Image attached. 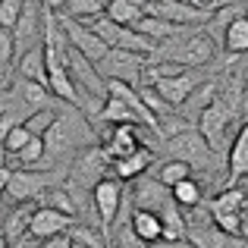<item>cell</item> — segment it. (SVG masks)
<instances>
[{
    "mask_svg": "<svg viewBox=\"0 0 248 248\" xmlns=\"http://www.w3.org/2000/svg\"><path fill=\"white\" fill-rule=\"evenodd\" d=\"M104 82H126L139 88L148 69V57L132 54V50H110L101 63H94Z\"/></svg>",
    "mask_w": 248,
    "mask_h": 248,
    "instance_id": "7",
    "label": "cell"
},
{
    "mask_svg": "<svg viewBox=\"0 0 248 248\" xmlns=\"http://www.w3.org/2000/svg\"><path fill=\"white\" fill-rule=\"evenodd\" d=\"M60 110H63V107H44V110H38V113H31L29 123H25V126H29V132L35 135V139H44V135H47V129L57 123Z\"/></svg>",
    "mask_w": 248,
    "mask_h": 248,
    "instance_id": "27",
    "label": "cell"
},
{
    "mask_svg": "<svg viewBox=\"0 0 248 248\" xmlns=\"http://www.w3.org/2000/svg\"><path fill=\"white\" fill-rule=\"evenodd\" d=\"M73 248H88V245H79V242H73Z\"/></svg>",
    "mask_w": 248,
    "mask_h": 248,
    "instance_id": "41",
    "label": "cell"
},
{
    "mask_svg": "<svg viewBox=\"0 0 248 248\" xmlns=\"http://www.w3.org/2000/svg\"><path fill=\"white\" fill-rule=\"evenodd\" d=\"M132 198H135V207H139V211L160 214L164 207L173 204V188H167L157 176H145V179H135Z\"/></svg>",
    "mask_w": 248,
    "mask_h": 248,
    "instance_id": "13",
    "label": "cell"
},
{
    "mask_svg": "<svg viewBox=\"0 0 248 248\" xmlns=\"http://www.w3.org/2000/svg\"><path fill=\"white\" fill-rule=\"evenodd\" d=\"M242 13H245V10H239L236 3L223 6V10H217V13L211 16V22L204 25V31L214 38V41H220V44H223V38H226V29H230V25H232V19H236V16H242Z\"/></svg>",
    "mask_w": 248,
    "mask_h": 248,
    "instance_id": "23",
    "label": "cell"
},
{
    "mask_svg": "<svg viewBox=\"0 0 248 248\" xmlns=\"http://www.w3.org/2000/svg\"><path fill=\"white\" fill-rule=\"evenodd\" d=\"M110 160L104 157L101 148H88L73 157V167L66 170V192L73 195H91L101 179H107Z\"/></svg>",
    "mask_w": 248,
    "mask_h": 248,
    "instance_id": "4",
    "label": "cell"
},
{
    "mask_svg": "<svg viewBox=\"0 0 248 248\" xmlns=\"http://www.w3.org/2000/svg\"><path fill=\"white\" fill-rule=\"evenodd\" d=\"M0 248H10V242H6V236L0 232Z\"/></svg>",
    "mask_w": 248,
    "mask_h": 248,
    "instance_id": "40",
    "label": "cell"
},
{
    "mask_svg": "<svg viewBox=\"0 0 248 248\" xmlns=\"http://www.w3.org/2000/svg\"><path fill=\"white\" fill-rule=\"evenodd\" d=\"M145 16H148V6L141 0H110V6H107V19L129 25V29H135Z\"/></svg>",
    "mask_w": 248,
    "mask_h": 248,
    "instance_id": "20",
    "label": "cell"
},
{
    "mask_svg": "<svg viewBox=\"0 0 248 248\" xmlns=\"http://www.w3.org/2000/svg\"><path fill=\"white\" fill-rule=\"evenodd\" d=\"M232 123H236V116H232L220 101H214L211 107L198 116V132L204 135V141L214 148V151L223 154V151H230L232 139H236V135H230V126H232Z\"/></svg>",
    "mask_w": 248,
    "mask_h": 248,
    "instance_id": "8",
    "label": "cell"
},
{
    "mask_svg": "<svg viewBox=\"0 0 248 248\" xmlns=\"http://www.w3.org/2000/svg\"><path fill=\"white\" fill-rule=\"evenodd\" d=\"M0 91H3V85H0Z\"/></svg>",
    "mask_w": 248,
    "mask_h": 248,
    "instance_id": "42",
    "label": "cell"
},
{
    "mask_svg": "<svg viewBox=\"0 0 248 248\" xmlns=\"http://www.w3.org/2000/svg\"><path fill=\"white\" fill-rule=\"evenodd\" d=\"M91 141H94V129L88 126V116H85L79 107H63L60 116H57V123L47 129V135H44L47 154H44V160H41V170H44V164H47V170H54L57 160L73 157L79 148L88 151Z\"/></svg>",
    "mask_w": 248,
    "mask_h": 248,
    "instance_id": "1",
    "label": "cell"
},
{
    "mask_svg": "<svg viewBox=\"0 0 248 248\" xmlns=\"http://www.w3.org/2000/svg\"><path fill=\"white\" fill-rule=\"evenodd\" d=\"M60 29H63V35H66L69 47H73V50H79V54L85 57V60H91V63H101L104 57L110 54L107 41H104V38H97L94 31H91L88 25L82 22V19L60 16Z\"/></svg>",
    "mask_w": 248,
    "mask_h": 248,
    "instance_id": "9",
    "label": "cell"
},
{
    "mask_svg": "<svg viewBox=\"0 0 248 248\" xmlns=\"http://www.w3.org/2000/svg\"><path fill=\"white\" fill-rule=\"evenodd\" d=\"M248 207V192L245 188H226V192L214 195L207 201V211H211V223L217 226L223 236L242 239V211Z\"/></svg>",
    "mask_w": 248,
    "mask_h": 248,
    "instance_id": "5",
    "label": "cell"
},
{
    "mask_svg": "<svg viewBox=\"0 0 248 248\" xmlns=\"http://www.w3.org/2000/svg\"><path fill=\"white\" fill-rule=\"evenodd\" d=\"M154 57H157L160 63L167 60V63H179V66H186V69H192V66L198 69V66H207V63L217 57V41H214L204 29H195L182 38H173V41L160 44Z\"/></svg>",
    "mask_w": 248,
    "mask_h": 248,
    "instance_id": "3",
    "label": "cell"
},
{
    "mask_svg": "<svg viewBox=\"0 0 248 248\" xmlns=\"http://www.w3.org/2000/svg\"><path fill=\"white\" fill-rule=\"evenodd\" d=\"M44 6H47L50 13H57V10H63V6H69V0H41Z\"/></svg>",
    "mask_w": 248,
    "mask_h": 248,
    "instance_id": "35",
    "label": "cell"
},
{
    "mask_svg": "<svg viewBox=\"0 0 248 248\" xmlns=\"http://www.w3.org/2000/svg\"><path fill=\"white\" fill-rule=\"evenodd\" d=\"M6 157H10V154H6V148H3V141H0V167H6Z\"/></svg>",
    "mask_w": 248,
    "mask_h": 248,
    "instance_id": "38",
    "label": "cell"
},
{
    "mask_svg": "<svg viewBox=\"0 0 248 248\" xmlns=\"http://www.w3.org/2000/svg\"><path fill=\"white\" fill-rule=\"evenodd\" d=\"M226 167H230V188L248 176V123L236 129V139L226 151Z\"/></svg>",
    "mask_w": 248,
    "mask_h": 248,
    "instance_id": "15",
    "label": "cell"
},
{
    "mask_svg": "<svg viewBox=\"0 0 248 248\" xmlns=\"http://www.w3.org/2000/svg\"><path fill=\"white\" fill-rule=\"evenodd\" d=\"M73 220L69 214L63 211H54V207H41L38 204L35 217H31V230H29V239H38V242H50L57 236H66L73 230Z\"/></svg>",
    "mask_w": 248,
    "mask_h": 248,
    "instance_id": "12",
    "label": "cell"
},
{
    "mask_svg": "<svg viewBox=\"0 0 248 248\" xmlns=\"http://www.w3.org/2000/svg\"><path fill=\"white\" fill-rule=\"evenodd\" d=\"M38 204H13L10 214H6V223H3V236L10 245H19L29 239V230H31V217H35Z\"/></svg>",
    "mask_w": 248,
    "mask_h": 248,
    "instance_id": "16",
    "label": "cell"
},
{
    "mask_svg": "<svg viewBox=\"0 0 248 248\" xmlns=\"http://www.w3.org/2000/svg\"><path fill=\"white\" fill-rule=\"evenodd\" d=\"M6 214H10V207H6V195H0V230H3V223H6Z\"/></svg>",
    "mask_w": 248,
    "mask_h": 248,
    "instance_id": "36",
    "label": "cell"
},
{
    "mask_svg": "<svg viewBox=\"0 0 248 248\" xmlns=\"http://www.w3.org/2000/svg\"><path fill=\"white\" fill-rule=\"evenodd\" d=\"M25 3H29V0H0V29H10V31L16 29Z\"/></svg>",
    "mask_w": 248,
    "mask_h": 248,
    "instance_id": "29",
    "label": "cell"
},
{
    "mask_svg": "<svg viewBox=\"0 0 248 248\" xmlns=\"http://www.w3.org/2000/svg\"><path fill=\"white\" fill-rule=\"evenodd\" d=\"M63 176L57 170H13V179L6 186V201L13 204H38L47 188H54Z\"/></svg>",
    "mask_w": 248,
    "mask_h": 248,
    "instance_id": "6",
    "label": "cell"
},
{
    "mask_svg": "<svg viewBox=\"0 0 248 248\" xmlns=\"http://www.w3.org/2000/svg\"><path fill=\"white\" fill-rule=\"evenodd\" d=\"M13 60H16V38H13L10 29H0V85L6 82V76H10V63Z\"/></svg>",
    "mask_w": 248,
    "mask_h": 248,
    "instance_id": "28",
    "label": "cell"
},
{
    "mask_svg": "<svg viewBox=\"0 0 248 248\" xmlns=\"http://www.w3.org/2000/svg\"><path fill=\"white\" fill-rule=\"evenodd\" d=\"M164 160H182L192 167V173H214L217 167H226L223 154L214 151L204 141V135L192 126L164 139Z\"/></svg>",
    "mask_w": 248,
    "mask_h": 248,
    "instance_id": "2",
    "label": "cell"
},
{
    "mask_svg": "<svg viewBox=\"0 0 248 248\" xmlns=\"http://www.w3.org/2000/svg\"><path fill=\"white\" fill-rule=\"evenodd\" d=\"M129 226L135 230V236L145 245H157L164 239V223H160V214H154V211H139L135 207L132 217H129Z\"/></svg>",
    "mask_w": 248,
    "mask_h": 248,
    "instance_id": "18",
    "label": "cell"
},
{
    "mask_svg": "<svg viewBox=\"0 0 248 248\" xmlns=\"http://www.w3.org/2000/svg\"><path fill=\"white\" fill-rule=\"evenodd\" d=\"M107 6H110V0H69L66 16H73V19H97V16H107Z\"/></svg>",
    "mask_w": 248,
    "mask_h": 248,
    "instance_id": "26",
    "label": "cell"
},
{
    "mask_svg": "<svg viewBox=\"0 0 248 248\" xmlns=\"http://www.w3.org/2000/svg\"><path fill=\"white\" fill-rule=\"evenodd\" d=\"M41 248H73V236H57V239H50V242H44Z\"/></svg>",
    "mask_w": 248,
    "mask_h": 248,
    "instance_id": "32",
    "label": "cell"
},
{
    "mask_svg": "<svg viewBox=\"0 0 248 248\" xmlns=\"http://www.w3.org/2000/svg\"><path fill=\"white\" fill-rule=\"evenodd\" d=\"M31 139H35V135L29 132V126H16V129H10V135L3 139V148H6V154H10V157H16V154L22 151V148L29 145Z\"/></svg>",
    "mask_w": 248,
    "mask_h": 248,
    "instance_id": "30",
    "label": "cell"
},
{
    "mask_svg": "<svg viewBox=\"0 0 248 248\" xmlns=\"http://www.w3.org/2000/svg\"><path fill=\"white\" fill-rule=\"evenodd\" d=\"M151 164H154V151H151V148H139L135 154H129V157L110 164V170H113V179L135 182V179H141V176L148 173V167H151Z\"/></svg>",
    "mask_w": 248,
    "mask_h": 248,
    "instance_id": "17",
    "label": "cell"
},
{
    "mask_svg": "<svg viewBox=\"0 0 248 248\" xmlns=\"http://www.w3.org/2000/svg\"><path fill=\"white\" fill-rule=\"evenodd\" d=\"M242 239L248 242V207L242 211Z\"/></svg>",
    "mask_w": 248,
    "mask_h": 248,
    "instance_id": "37",
    "label": "cell"
},
{
    "mask_svg": "<svg viewBox=\"0 0 248 248\" xmlns=\"http://www.w3.org/2000/svg\"><path fill=\"white\" fill-rule=\"evenodd\" d=\"M151 248H195L188 239H176V242H157V245H151Z\"/></svg>",
    "mask_w": 248,
    "mask_h": 248,
    "instance_id": "33",
    "label": "cell"
},
{
    "mask_svg": "<svg viewBox=\"0 0 248 248\" xmlns=\"http://www.w3.org/2000/svg\"><path fill=\"white\" fill-rule=\"evenodd\" d=\"M16 76L19 79H29L38 85H47V63H44V44L41 47H31L29 54L16 57Z\"/></svg>",
    "mask_w": 248,
    "mask_h": 248,
    "instance_id": "19",
    "label": "cell"
},
{
    "mask_svg": "<svg viewBox=\"0 0 248 248\" xmlns=\"http://www.w3.org/2000/svg\"><path fill=\"white\" fill-rule=\"evenodd\" d=\"M201 192H204V188H201V182L192 176V179L179 182V186L173 188V201L179 207H201V201H204V195H201Z\"/></svg>",
    "mask_w": 248,
    "mask_h": 248,
    "instance_id": "25",
    "label": "cell"
},
{
    "mask_svg": "<svg viewBox=\"0 0 248 248\" xmlns=\"http://www.w3.org/2000/svg\"><path fill=\"white\" fill-rule=\"evenodd\" d=\"M188 6H195V10H201V13H217V10H223V6H230L232 0H186Z\"/></svg>",
    "mask_w": 248,
    "mask_h": 248,
    "instance_id": "31",
    "label": "cell"
},
{
    "mask_svg": "<svg viewBox=\"0 0 248 248\" xmlns=\"http://www.w3.org/2000/svg\"><path fill=\"white\" fill-rule=\"evenodd\" d=\"M141 126H135V123H123V126H110L107 129V135H104V145H101V151H104V157L110 160V164H116V160H123V157H129V154H135L139 148H145L141 145Z\"/></svg>",
    "mask_w": 248,
    "mask_h": 248,
    "instance_id": "11",
    "label": "cell"
},
{
    "mask_svg": "<svg viewBox=\"0 0 248 248\" xmlns=\"http://www.w3.org/2000/svg\"><path fill=\"white\" fill-rule=\"evenodd\" d=\"M157 179L164 182L167 188H176L179 182L192 179V167L182 164V160H160L157 164Z\"/></svg>",
    "mask_w": 248,
    "mask_h": 248,
    "instance_id": "24",
    "label": "cell"
},
{
    "mask_svg": "<svg viewBox=\"0 0 248 248\" xmlns=\"http://www.w3.org/2000/svg\"><path fill=\"white\" fill-rule=\"evenodd\" d=\"M123 201H126V192H123L120 179L107 176V179H101L94 186V192H91V204H94L97 223H101L104 230H110V226L116 223V214L123 211Z\"/></svg>",
    "mask_w": 248,
    "mask_h": 248,
    "instance_id": "10",
    "label": "cell"
},
{
    "mask_svg": "<svg viewBox=\"0 0 248 248\" xmlns=\"http://www.w3.org/2000/svg\"><path fill=\"white\" fill-rule=\"evenodd\" d=\"M223 47L230 50L232 57H242L248 54V13L232 19V25L226 29V38H223Z\"/></svg>",
    "mask_w": 248,
    "mask_h": 248,
    "instance_id": "21",
    "label": "cell"
},
{
    "mask_svg": "<svg viewBox=\"0 0 248 248\" xmlns=\"http://www.w3.org/2000/svg\"><path fill=\"white\" fill-rule=\"evenodd\" d=\"M151 88H157V94L164 97L170 107H182V104L192 97V91L198 88V76H192V73L186 69V73L170 76V79H157Z\"/></svg>",
    "mask_w": 248,
    "mask_h": 248,
    "instance_id": "14",
    "label": "cell"
},
{
    "mask_svg": "<svg viewBox=\"0 0 248 248\" xmlns=\"http://www.w3.org/2000/svg\"><path fill=\"white\" fill-rule=\"evenodd\" d=\"M97 123H110V126L135 123V126H141V120L135 116V110L129 107V104H123L120 97H110V101L104 104V110H101V116H97Z\"/></svg>",
    "mask_w": 248,
    "mask_h": 248,
    "instance_id": "22",
    "label": "cell"
},
{
    "mask_svg": "<svg viewBox=\"0 0 248 248\" xmlns=\"http://www.w3.org/2000/svg\"><path fill=\"white\" fill-rule=\"evenodd\" d=\"M145 6H157V3H164V0H141Z\"/></svg>",
    "mask_w": 248,
    "mask_h": 248,
    "instance_id": "39",
    "label": "cell"
},
{
    "mask_svg": "<svg viewBox=\"0 0 248 248\" xmlns=\"http://www.w3.org/2000/svg\"><path fill=\"white\" fill-rule=\"evenodd\" d=\"M10 179H13V170H10V167H0V195H6Z\"/></svg>",
    "mask_w": 248,
    "mask_h": 248,
    "instance_id": "34",
    "label": "cell"
}]
</instances>
